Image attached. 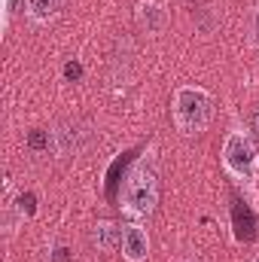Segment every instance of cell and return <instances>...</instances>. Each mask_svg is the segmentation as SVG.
I'll return each instance as SVG.
<instances>
[{
  "mask_svg": "<svg viewBox=\"0 0 259 262\" xmlns=\"http://www.w3.org/2000/svg\"><path fill=\"white\" fill-rule=\"evenodd\" d=\"M122 241V232L113 226V223H98L95 226V232H92V244L98 247V250H104V253H110V250H116V244Z\"/></svg>",
  "mask_w": 259,
  "mask_h": 262,
  "instance_id": "cell-7",
  "label": "cell"
},
{
  "mask_svg": "<svg viewBox=\"0 0 259 262\" xmlns=\"http://www.w3.org/2000/svg\"><path fill=\"white\" fill-rule=\"evenodd\" d=\"M52 137H55V143H58V152H61V156H70V152L79 149L82 131H79V125H70V122H67V125H61Z\"/></svg>",
  "mask_w": 259,
  "mask_h": 262,
  "instance_id": "cell-8",
  "label": "cell"
},
{
  "mask_svg": "<svg viewBox=\"0 0 259 262\" xmlns=\"http://www.w3.org/2000/svg\"><path fill=\"white\" fill-rule=\"evenodd\" d=\"M34 204H37V198L31 195V192H25V195H21V210H25V213H28V216H31V213H34V210H37V207H34Z\"/></svg>",
  "mask_w": 259,
  "mask_h": 262,
  "instance_id": "cell-13",
  "label": "cell"
},
{
  "mask_svg": "<svg viewBox=\"0 0 259 262\" xmlns=\"http://www.w3.org/2000/svg\"><path fill=\"white\" fill-rule=\"evenodd\" d=\"M58 9H61V0H31V15L40 18V21L52 18Z\"/></svg>",
  "mask_w": 259,
  "mask_h": 262,
  "instance_id": "cell-9",
  "label": "cell"
},
{
  "mask_svg": "<svg viewBox=\"0 0 259 262\" xmlns=\"http://www.w3.org/2000/svg\"><path fill=\"white\" fill-rule=\"evenodd\" d=\"M223 162H226V168L238 177V180H253L256 177V149H253V143L244 137V134H238V131H232L229 137H226V143H223Z\"/></svg>",
  "mask_w": 259,
  "mask_h": 262,
  "instance_id": "cell-3",
  "label": "cell"
},
{
  "mask_svg": "<svg viewBox=\"0 0 259 262\" xmlns=\"http://www.w3.org/2000/svg\"><path fill=\"white\" fill-rule=\"evenodd\" d=\"M146 250H149V241H146L143 229L125 226V232H122V253H125V259L128 262H143L146 259Z\"/></svg>",
  "mask_w": 259,
  "mask_h": 262,
  "instance_id": "cell-4",
  "label": "cell"
},
{
  "mask_svg": "<svg viewBox=\"0 0 259 262\" xmlns=\"http://www.w3.org/2000/svg\"><path fill=\"white\" fill-rule=\"evenodd\" d=\"M232 223H235V235L241 241H253L259 235V220L253 216V210L247 204H241V201H235V207H232Z\"/></svg>",
  "mask_w": 259,
  "mask_h": 262,
  "instance_id": "cell-5",
  "label": "cell"
},
{
  "mask_svg": "<svg viewBox=\"0 0 259 262\" xmlns=\"http://www.w3.org/2000/svg\"><path fill=\"white\" fill-rule=\"evenodd\" d=\"M253 37H256V43H259V9H256V18H253Z\"/></svg>",
  "mask_w": 259,
  "mask_h": 262,
  "instance_id": "cell-15",
  "label": "cell"
},
{
  "mask_svg": "<svg viewBox=\"0 0 259 262\" xmlns=\"http://www.w3.org/2000/svg\"><path fill=\"white\" fill-rule=\"evenodd\" d=\"M79 76H82V64H79V61H67V64H64V79L76 82Z\"/></svg>",
  "mask_w": 259,
  "mask_h": 262,
  "instance_id": "cell-12",
  "label": "cell"
},
{
  "mask_svg": "<svg viewBox=\"0 0 259 262\" xmlns=\"http://www.w3.org/2000/svg\"><path fill=\"white\" fill-rule=\"evenodd\" d=\"M28 146H31V149H46V146H49V131H31V134H28Z\"/></svg>",
  "mask_w": 259,
  "mask_h": 262,
  "instance_id": "cell-11",
  "label": "cell"
},
{
  "mask_svg": "<svg viewBox=\"0 0 259 262\" xmlns=\"http://www.w3.org/2000/svg\"><path fill=\"white\" fill-rule=\"evenodd\" d=\"M253 262H259V256H256V259H253Z\"/></svg>",
  "mask_w": 259,
  "mask_h": 262,
  "instance_id": "cell-17",
  "label": "cell"
},
{
  "mask_svg": "<svg viewBox=\"0 0 259 262\" xmlns=\"http://www.w3.org/2000/svg\"><path fill=\"white\" fill-rule=\"evenodd\" d=\"M253 125H256V134H259V113H256V119H253Z\"/></svg>",
  "mask_w": 259,
  "mask_h": 262,
  "instance_id": "cell-16",
  "label": "cell"
},
{
  "mask_svg": "<svg viewBox=\"0 0 259 262\" xmlns=\"http://www.w3.org/2000/svg\"><path fill=\"white\" fill-rule=\"evenodd\" d=\"M128 156H131V152H125L122 159H116V162L110 165V174H107V195H110V198H116V186H119V168L128 162Z\"/></svg>",
  "mask_w": 259,
  "mask_h": 262,
  "instance_id": "cell-10",
  "label": "cell"
},
{
  "mask_svg": "<svg viewBox=\"0 0 259 262\" xmlns=\"http://www.w3.org/2000/svg\"><path fill=\"white\" fill-rule=\"evenodd\" d=\"M52 262H70V250H67V247H58L55 256H52Z\"/></svg>",
  "mask_w": 259,
  "mask_h": 262,
  "instance_id": "cell-14",
  "label": "cell"
},
{
  "mask_svg": "<svg viewBox=\"0 0 259 262\" xmlns=\"http://www.w3.org/2000/svg\"><path fill=\"white\" fill-rule=\"evenodd\" d=\"M159 201V183H156V171L140 162L128 177H125V186H122V204L128 207L131 213H149Z\"/></svg>",
  "mask_w": 259,
  "mask_h": 262,
  "instance_id": "cell-2",
  "label": "cell"
},
{
  "mask_svg": "<svg viewBox=\"0 0 259 262\" xmlns=\"http://www.w3.org/2000/svg\"><path fill=\"white\" fill-rule=\"evenodd\" d=\"M137 18H140V25L146 28V34H159V31L165 28V21H168L165 9H162L156 0H146V3H140V9H137Z\"/></svg>",
  "mask_w": 259,
  "mask_h": 262,
  "instance_id": "cell-6",
  "label": "cell"
},
{
  "mask_svg": "<svg viewBox=\"0 0 259 262\" xmlns=\"http://www.w3.org/2000/svg\"><path fill=\"white\" fill-rule=\"evenodd\" d=\"M210 113H213V104H210V95L201 92V89H180L177 98H174V122L183 134H198V131L207 128L210 122Z\"/></svg>",
  "mask_w": 259,
  "mask_h": 262,
  "instance_id": "cell-1",
  "label": "cell"
}]
</instances>
